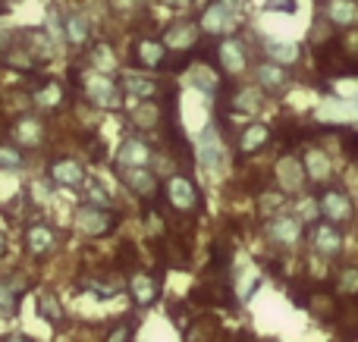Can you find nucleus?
Listing matches in <instances>:
<instances>
[{
  "instance_id": "1",
  "label": "nucleus",
  "mask_w": 358,
  "mask_h": 342,
  "mask_svg": "<svg viewBox=\"0 0 358 342\" xmlns=\"http://www.w3.org/2000/svg\"><path fill=\"white\" fill-rule=\"evenodd\" d=\"M255 57H258L255 38H248L245 31H239V35L214 38V41L208 44V57H204V60H208L227 82H239L252 73Z\"/></svg>"
},
{
  "instance_id": "13",
  "label": "nucleus",
  "mask_w": 358,
  "mask_h": 342,
  "mask_svg": "<svg viewBox=\"0 0 358 342\" xmlns=\"http://www.w3.org/2000/svg\"><path fill=\"white\" fill-rule=\"evenodd\" d=\"M305 242H308L311 255L336 261V258L343 255L346 239H343V226L330 223V220H315V223H308V230H305Z\"/></svg>"
},
{
  "instance_id": "40",
  "label": "nucleus",
  "mask_w": 358,
  "mask_h": 342,
  "mask_svg": "<svg viewBox=\"0 0 358 342\" xmlns=\"http://www.w3.org/2000/svg\"><path fill=\"white\" fill-rule=\"evenodd\" d=\"M195 3L198 0H161V6H167V10H173V13H189Z\"/></svg>"
},
{
  "instance_id": "11",
  "label": "nucleus",
  "mask_w": 358,
  "mask_h": 342,
  "mask_svg": "<svg viewBox=\"0 0 358 342\" xmlns=\"http://www.w3.org/2000/svg\"><path fill=\"white\" fill-rule=\"evenodd\" d=\"M252 82L267 94V98H280V94L289 91V85L296 82V69L283 66V63H273L267 57H255L252 63Z\"/></svg>"
},
{
  "instance_id": "30",
  "label": "nucleus",
  "mask_w": 358,
  "mask_h": 342,
  "mask_svg": "<svg viewBox=\"0 0 358 342\" xmlns=\"http://www.w3.org/2000/svg\"><path fill=\"white\" fill-rule=\"evenodd\" d=\"M201 161H204V167H208V170H220L223 163H227V157H223V144H220V138H217V129L204 132Z\"/></svg>"
},
{
  "instance_id": "36",
  "label": "nucleus",
  "mask_w": 358,
  "mask_h": 342,
  "mask_svg": "<svg viewBox=\"0 0 358 342\" xmlns=\"http://www.w3.org/2000/svg\"><path fill=\"white\" fill-rule=\"evenodd\" d=\"M85 201H88V205L113 207V195L104 188V182H88V188H85Z\"/></svg>"
},
{
  "instance_id": "24",
  "label": "nucleus",
  "mask_w": 358,
  "mask_h": 342,
  "mask_svg": "<svg viewBox=\"0 0 358 342\" xmlns=\"http://www.w3.org/2000/svg\"><path fill=\"white\" fill-rule=\"evenodd\" d=\"M57 245V232L50 230L48 223H31L29 230H25V251L35 258H44L50 255Z\"/></svg>"
},
{
  "instance_id": "19",
  "label": "nucleus",
  "mask_w": 358,
  "mask_h": 342,
  "mask_svg": "<svg viewBox=\"0 0 358 342\" xmlns=\"http://www.w3.org/2000/svg\"><path fill=\"white\" fill-rule=\"evenodd\" d=\"M155 157V144L138 132V135H126L117 151V167H148Z\"/></svg>"
},
{
  "instance_id": "3",
  "label": "nucleus",
  "mask_w": 358,
  "mask_h": 342,
  "mask_svg": "<svg viewBox=\"0 0 358 342\" xmlns=\"http://www.w3.org/2000/svg\"><path fill=\"white\" fill-rule=\"evenodd\" d=\"M305 230H308L305 220L292 207H283V211L271 214V217H261V236L280 255H292L296 248H302Z\"/></svg>"
},
{
  "instance_id": "33",
  "label": "nucleus",
  "mask_w": 358,
  "mask_h": 342,
  "mask_svg": "<svg viewBox=\"0 0 358 342\" xmlns=\"http://www.w3.org/2000/svg\"><path fill=\"white\" fill-rule=\"evenodd\" d=\"M292 211H296L299 217L305 220V226H308V223H315V220H321V207H317V195H308V192L296 195V207H292Z\"/></svg>"
},
{
  "instance_id": "27",
  "label": "nucleus",
  "mask_w": 358,
  "mask_h": 342,
  "mask_svg": "<svg viewBox=\"0 0 358 342\" xmlns=\"http://www.w3.org/2000/svg\"><path fill=\"white\" fill-rule=\"evenodd\" d=\"M255 205H258V217H271V214L289 207V195L280 192L273 182H267L264 188H258V198H255Z\"/></svg>"
},
{
  "instance_id": "43",
  "label": "nucleus",
  "mask_w": 358,
  "mask_h": 342,
  "mask_svg": "<svg viewBox=\"0 0 358 342\" xmlns=\"http://www.w3.org/2000/svg\"><path fill=\"white\" fill-rule=\"evenodd\" d=\"M0 10H3V0H0Z\"/></svg>"
},
{
  "instance_id": "32",
  "label": "nucleus",
  "mask_w": 358,
  "mask_h": 342,
  "mask_svg": "<svg viewBox=\"0 0 358 342\" xmlns=\"http://www.w3.org/2000/svg\"><path fill=\"white\" fill-rule=\"evenodd\" d=\"M38 314L48 320L50 327H60L63 324V305L54 292H41L38 295Z\"/></svg>"
},
{
  "instance_id": "8",
  "label": "nucleus",
  "mask_w": 358,
  "mask_h": 342,
  "mask_svg": "<svg viewBox=\"0 0 358 342\" xmlns=\"http://www.w3.org/2000/svg\"><path fill=\"white\" fill-rule=\"evenodd\" d=\"M129 66L145 69V73H167L170 66V50L164 38L157 35H136L129 44Z\"/></svg>"
},
{
  "instance_id": "2",
  "label": "nucleus",
  "mask_w": 358,
  "mask_h": 342,
  "mask_svg": "<svg viewBox=\"0 0 358 342\" xmlns=\"http://www.w3.org/2000/svg\"><path fill=\"white\" fill-rule=\"evenodd\" d=\"M248 16H252L248 0H204V6L195 13V19H198V25H201L208 41L245 31Z\"/></svg>"
},
{
  "instance_id": "35",
  "label": "nucleus",
  "mask_w": 358,
  "mask_h": 342,
  "mask_svg": "<svg viewBox=\"0 0 358 342\" xmlns=\"http://www.w3.org/2000/svg\"><path fill=\"white\" fill-rule=\"evenodd\" d=\"M0 170H22V151L19 144H0Z\"/></svg>"
},
{
  "instance_id": "34",
  "label": "nucleus",
  "mask_w": 358,
  "mask_h": 342,
  "mask_svg": "<svg viewBox=\"0 0 358 342\" xmlns=\"http://www.w3.org/2000/svg\"><path fill=\"white\" fill-rule=\"evenodd\" d=\"M19 311V289L10 283H0V318H16Z\"/></svg>"
},
{
  "instance_id": "6",
  "label": "nucleus",
  "mask_w": 358,
  "mask_h": 342,
  "mask_svg": "<svg viewBox=\"0 0 358 342\" xmlns=\"http://www.w3.org/2000/svg\"><path fill=\"white\" fill-rule=\"evenodd\" d=\"M317 207H321V220H330L336 226H349L355 220V198L336 179L317 188Z\"/></svg>"
},
{
  "instance_id": "38",
  "label": "nucleus",
  "mask_w": 358,
  "mask_h": 342,
  "mask_svg": "<svg viewBox=\"0 0 358 342\" xmlns=\"http://www.w3.org/2000/svg\"><path fill=\"white\" fill-rule=\"evenodd\" d=\"M132 333H136V330H132V324L126 320V324H117V327H113V330L107 333L104 342H132Z\"/></svg>"
},
{
  "instance_id": "26",
  "label": "nucleus",
  "mask_w": 358,
  "mask_h": 342,
  "mask_svg": "<svg viewBox=\"0 0 358 342\" xmlns=\"http://www.w3.org/2000/svg\"><path fill=\"white\" fill-rule=\"evenodd\" d=\"M334 41H336V29L317 13L315 22H311V29H308V44H305V47H308L311 54H321V50L334 47Z\"/></svg>"
},
{
  "instance_id": "7",
  "label": "nucleus",
  "mask_w": 358,
  "mask_h": 342,
  "mask_svg": "<svg viewBox=\"0 0 358 342\" xmlns=\"http://www.w3.org/2000/svg\"><path fill=\"white\" fill-rule=\"evenodd\" d=\"M277 144V135H273L271 123H261V119H252L248 126H242L239 132H233L229 138V148L239 161H248V157H258L264 151H271Z\"/></svg>"
},
{
  "instance_id": "25",
  "label": "nucleus",
  "mask_w": 358,
  "mask_h": 342,
  "mask_svg": "<svg viewBox=\"0 0 358 342\" xmlns=\"http://www.w3.org/2000/svg\"><path fill=\"white\" fill-rule=\"evenodd\" d=\"M13 142L22 148H38L44 142V123L41 117H19L13 123Z\"/></svg>"
},
{
  "instance_id": "18",
  "label": "nucleus",
  "mask_w": 358,
  "mask_h": 342,
  "mask_svg": "<svg viewBox=\"0 0 358 342\" xmlns=\"http://www.w3.org/2000/svg\"><path fill=\"white\" fill-rule=\"evenodd\" d=\"M317 13L334 25L336 31L358 25V0H317Z\"/></svg>"
},
{
  "instance_id": "5",
  "label": "nucleus",
  "mask_w": 358,
  "mask_h": 342,
  "mask_svg": "<svg viewBox=\"0 0 358 342\" xmlns=\"http://www.w3.org/2000/svg\"><path fill=\"white\" fill-rule=\"evenodd\" d=\"M161 195L167 201V207L179 217H198L204 211V198H201V188L195 186L189 173H173L164 179Z\"/></svg>"
},
{
  "instance_id": "42",
  "label": "nucleus",
  "mask_w": 358,
  "mask_h": 342,
  "mask_svg": "<svg viewBox=\"0 0 358 342\" xmlns=\"http://www.w3.org/2000/svg\"><path fill=\"white\" fill-rule=\"evenodd\" d=\"M3 251H6V236L0 232V258H3Z\"/></svg>"
},
{
  "instance_id": "12",
  "label": "nucleus",
  "mask_w": 358,
  "mask_h": 342,
  "mask_svg": "<svg viewBox=\"0 0 358 342\" xmlns=\"http://www.w3.org/2000/svg\"><path fill=\"white\" fill-rule=\"evenodd\" d=\"M302 167H305V176H308V186H327V182L336 179V161L321 142H305L302 151Z\"/></svg>"
},
{
  "instance_id": "9",
  "label": "nucleus",
  "mask_w": 358,
  "mask_h": 342,
  "mask_svg": "<svg viewBox=\"0 0 358 342\" xmlns=\"http://www.w3.org/2000/svg\"><path fill=\"white\" fill-rule=\"evenodd\" d=\"M271 182L280 188V192L289 195V198L308 192V176H305L302 157H299L296 151L283 148L280 151V157L273 161V167H271Z\"/></svg>"
},
{
  "instance_id": "23",
  "label": "nucleus",
  "mask_w": 358,
  "mask_h": 342,
  "mask_svg": "<svg viewBox=\"0 0 358 342\" xmlns=\"http://www.w3.org/2000/svg\"><path fill=\"white\" fill-rule=\"evenodd\" d=\"M48 176L57 182V186H66V188H79L85 182V167L73 157H57L54 163L48 167Z\"/></svg>"
},
{
  "instance_id": "22",
  "label": "nucleus",
  "mask_w": 358,
  "mask_h": 342,
  "mask_svg": "<svg viewBox=\"0 0 358 342\" xmlns=\"http://www.w3.org/2000/svg\"><path fill=\"white\" fill-rule=\"evenodd\" d=\"M63 38L69 41V47H88L92 44V19L85 10H69L63 13Z\"/></svg>"
},
{
  "instance_id": "29",
  "label": "nucleus",
  "mask_w": 358,
  "mask_h": 342,
  "mask_svg": "<svg viewBox=\"0 0 358 342\" xmlns=\"http://www.w3.org/2000/svg\"><path fill=\"white\" fill-rule=\"evenodd\" d=\"M29 94H31V101H35L38 107H48V110L60 107V101H63V88L57 85V82H50V79H38V85L29 88Z\"/></svg>"
},
{
  "instance_id": "14",
  "label": "nucleus",
  "mask_w": 358,
  "mask_h": 342,
  "mask_svg": "<svg viewBox=\"0 0 358 342\" xmlns=\"http://www.w3.org/2000/svg\"><path fill=\"white\" fill-rule=\"evenodd\" d=\"M120 223V217L113 214V207H101V205H82L79 211H76V230L82 232V236L88 239H101L107 236V232H113Z\"/></svg>"
},
{
  "instance_id": "16",
  "label": "nucleus",
  "mask_w": 358,
  "mask_h": 342,
  "mask_svg": "<svg viewBox=\"0 0 358 342\" xmlns=\"http://www.w3.org/2000/svg\"><path fill=\"white\" fill-rule=\"evenodd\" d=\"M117 79L126 98H136V101H155L167 91V85H161L157 73H145V69H126Z\"/></svg>"
},
{
  "instance_id": "31",
  "label": "nucleus",
  "mask_w": 358,
  "mask_h": 342,
  "mask_svg": "<svg viewBox=\"0 0 358 342\" xmlns=\"http://www.w3.org/2000/svg\"><path fill=\"white\" fill-rule=\"evenodd\" d=\"M214 333H217V318L201 314L198 320H192V324L185 327V342H210Z\"/></svg>"
},
{
  "instance_id": "37",
  "label": "nucleus",
  "mask_w": 358,
  "mask_h": 342,
  "mask_svg": "<svg viewBox=\"0 0 358 342\" xmlns=\"http://www.w3.org/2000/svg\"><path fill=\"white\" fill-rule=\"evenodd\" d=\"M107 6L113 13H120V16H136V13H145L148 0H107Z\"/></svg>"
},
{
  "instance_id": "20",
  "label": "nucleus",
  "mask_w": 358,
  "mask_h": 342,
  "mask_svg": "<svg viewBox=\"0 0 358 342\" xmlns=\"http://www.w3.org/2000/svg\"><path fill=\"white\" fill-rule=\"evenodd\" d=\"M126 289H129L132 302H136L138 308H148L157 302V295H161V280H157L155 274H148V270H132L129 280H126Z\"/></svg>"
},
{
  "instance_id": "15",
  "label": "nucleus",
  "mask_w": 358,
  "mask_h": 342,
  "mask_svg": "<svg viewBox=\"0 0 358 342\" xmlns=\"http://www.w3.org/2000/svg\"><path fill=\"white\" fill-rule=\"evenodd\" d=\"M117 173H120V179H123V186L129 188L138 201L155 205V201L161 198V176L151 167H117Z\"/></svg>"
},
{
  "instance_id": "21",
  "label": "nucleus",
  "mask_w": 358,
  "mask_h": 342,
  "mask_svg": "<svg viewBox=\"0 0 358 342\" xmlns=\"http://www.w3.org/2000/svg\"><path fill=\"white\" fill-rule=\"evenodd\" d=\"M330 292L340 302H355L358 299V264H334V274H330Z\"/></svg>"
},
{
  "instance_id": "28",
  "label": "nucleus",
  "mask_w": 358,
  "mask_h": 342,
  "mask_svg": "<svg viewBox=\"0 0 358 342\" xmlns=\"http://www.w3.org/2000/svg\"><path fill=\"white\" fill-rule=\"evenodd\" d=\"M88 66L98 69V73H117V54L107 41H92L88 44Z\"/></svg>"
},
{
  "instance_id": "41",
  "label": "nucleus",
  "mask_w": 358,
  "mask_h": 342,
  "mask_svg": "<svg viewBox=\"0 0 358 342\" xmlns=\"http://www.w3.org/2000/svg\"><path fill=\"white\" fill-rule=\"evenodd\" d=\"M6 342H35V339L25 336V333H16V336H6Z\"/></svg>"
},
{
  "instance_id": "17",
  "label": "nucleus",
  "mask_w": 358,
  "mask_h": 342,
  "mask_svg": "<svg viewBox=\"0 0 358 342\" xmlns=\"http://www.w3.org/2000/svg\"><path fill=\"white\" fill-rule=\"evenodd\" d=\"M255 47H258V57H267L273 63H283V66L296 69L305 57V44L299 41H289V38H255Z\"/></svg>"
},
{
  "instance_id": "39",
  "label": "nucleus",
  "mask_w": 358,
  "mask_h": 342,
  "mask_svg": "<svg viewBox=\"0 0 358 342\" xmlns=\"http://www.w3.org/2000/svg\"><path fill=\"white\" fill-rule=\"evenodd\" d=\"M264 10H280V13H286V16H292V13L299 10V3L296 0H267Z\"/></svg>"
},
{
  "instance_id": "4",
  "label": "nucleus",
  "mask_w": 358,
  "mask_h": 342,
  "mask_svg": "<svg viewBox=\"0 0 358 342\" xmlns=\"http://www.w3.org/2000/svg\"><path fill=\"white\" fill-rule=\"evenodd\" d=\"M76 79H79V91L82 98L88 101L92 107H98V110H117V107H123V88H120V79L110 73H98V69L88 66L85 73H76Z\"/></svg>"
},
{
  "instance_id": "10",
  "label": "nucleus",
  "mask_w": 358,
  "mask_h": 342,
  "mask_svg": "<svg viewBox=\"0 0 358 342\" xmlns=\"http://www.w3.org/2000/svg\"><path fill=\"white\" fill-rule=\"evenodd\" d=\"M161 38H164V44H167L170 54H192V57H195V50L208 41L204 31H201V25H198V19L185 16V13H179L173 22L161 31Z\"/></svg>"
}]
</instances>
